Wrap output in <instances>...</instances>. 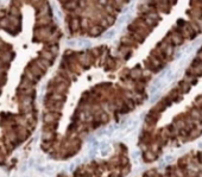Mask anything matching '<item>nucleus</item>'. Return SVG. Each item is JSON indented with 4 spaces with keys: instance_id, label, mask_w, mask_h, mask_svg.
I'll use <instances>...</instances> for the list:
<instances>
[{
    "instance_id": "nucleus-1",
    "label": "nucleus",
    "mask_w": 202,
    "mask_h": 177,
    "mask_svg": "<svg viewBox=\"0 0 202 177\" xmlns=\"http://www.w3.org/2000/svg\"><path fill=\"white\" fill-rule=\"evenodd\" d=\"M165 161H167V163H171V161H174V157H172V156H167V157H165Z\"/></svg>"
},
{
    "instance_id": "nucleus-2",
    "label": "nucleus",
    "mask_w": 202,
    "mask_h": 177,
    "mask_svg": "<svg viewBox=\"0 0 202 177\" xmlns=\"http://www.w3.org/2000/svg\"><path fill=\"white\" fill-rule=\"evenodd\" d=\"M198 147H200V149H202V143H201V144H198Z\"/></svg>"
}]
</instances>
